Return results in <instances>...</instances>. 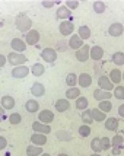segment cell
Masks as SVG:
<instances>
[{
  "label": "cell",
  "instance_id": "obj_31",
  "mask_svg": "<svg viewBox=\"0 0 124 156\" xmlns=\"http://www.w3.org/2000/svg\"><path fill=\"white\" fill-rule=\"evenodd\" d=\"M44 72H45V67H44V64H41V63H35L34 66L31 67V73L34 76H37V77L42 76Z\"/></svg>",
  "mask_w": 124,
  "mask_h": 156
},
{
  "label": "cell",
  "instance_id": "obj_53",
  "mask_svg": "<svg viewBox=\"0 0 124 156\" xmlns=\"http://www.w3.org/2000/svg\"><path fill=\"white\" fill-rule=\"evenodd\" d=\"M89 156H101L99 153H92V155H89Z\"/></svg>",
  "mask_w": 124,
  "mask_h": 156
},
{
  "label": "cell",
  "instance_id": "obj_30",
  "mask_svg": "<svg viewBox=\"0 0 124 156\" xmlns=\"http://www.w3.org/2000/svg\"><path fill=\"white\" fill-rule=\"evenodd\" d=\"M92 9H94V12L98 15L104 13L105 10H107V5H105V2H101V0H97V2H94L92 3Z\"/></svg>",
  "mask_w": 124,
  "mask_h": 156
},
{
  "label": "cell",
  "instance_id": "obj_45",
  "mask_svg": "<svg viewBox=\"0 0 124 156\" xmlns=\"http://www.w3.org/2000/svg\"><path fill=\"white\" fill-rule=\"evenodd\" d=\"M6 146H7V140H6V137L0 136V150H5V149H6Z\"/></svg>",
  "mask_w": 124,
  "mask_h": 156
},
{
  "label": "cell",
  "instance_id": "obj_20",
  "mask_svg": "<svg viewBox=\"0 0 124 156\" xmlns=\"http://www.w3.org/2000/svg\"><path fill=\"white\" fill-rule=\"evenodd\" d=\"M15 98H12L10 95H6L3 96V98H0V105L3 107V109L6 111V109H13L15 108Z\"/></svg>",
  "mask_w": 124,
  "mask_h": 156
},
{
  "label": "cell",
  "instance_id": "obj_42",
  "mask_svg": "<svg viewBox=\"0 0 124 156\" xmlns=\"http://www.w3.org/2000/svg\"><path fill=\"white\" fill-rule=\"evenodd\" d=\"M101 147H102V150H110L112 147L111 140L108 137H101Z\"/></svg>",
  "mask_w": 124,
  "mask_h": 156
},
{
  "label": "cell",
  "instance_id": "obj_3",
  "mask_svg": "<svg viewBox=\"0 0 124 156\" xmlns=\"http://www.w3.org/2000/svg\"><path fill=\"white\" fill-rule=\"evenodd\" d=\"M58 31L63 37H70L73 35V31H75V25L72 20H62L60 25H58Z\"/></svg>",
  "mask_w": 124,
  "mask_h": 156
},
{
  "label": "cell",
  "instance_id": "obj_7",
  "mask_svg": "<svg viewBox=\"0 0 124 156\" xmlns=\"http://www.w3.org/2000/svg\"><path fill=\"white\" fill-rule=\"evenodd\" d=\"M31 72V69L28 67V66H16V67L12 69V77H15V79H23V77H27L28 73Z\"/></svg>",
  "mask_w": 124,
  "mask_h": 156
},
{
  "label": "cell",
  "instance_id": "obj_28",
  "mask_svg": "<svg viewBox=\"0 0 124 156\" xmlns=\"http://www.w3.org/2000/svg\"><path fill=\"white\" fill-rule=\"evenodd\" d=\"M111 61L115 66H124V53L123 51H115L114 54L111 55Z\"/></svg>",
  "mask_w": 124,
  "mask_h": 156
},
{
  "label": "cell",
  "instance_id": "obj_40",
  "mask_svg": "<svg viewBox=\"0 0 124 156\" xmlns=\"http://www.w3.org/2000/svg\"><path fill=\"white\" fill-rule=\"evenodd\" d=\"M77 131H79V136L80 137H88V136H90V133H92V131H90V127L89 126H86V124L80 126Z\"/></svg>",
  "mask_w": 124,
  "mask_h": 156
},
{
  "label": "cell",
  "instance_id": "obj_47",
  "mask_svg": "<svg viewBox=\"0 0 124 156\" xmlns=\"http://www.w3.org/2000/svg\"><path fill=\"white\" fill-rule=\"evenodd\" d=\"M6 63H7V58H6V55L0 54V69L3 67V66H5Z\"/></svg>",
  "mask_w": 124,
  "mask_h": 156
},
{
  "label": "cell",
  "instance_id": "obj_4",
  "mask_svg": "<svg viewBox=\"0 0 124 156\" xmlns=\"http://www.w3.org/2000/svg\"><path fill=\"white\" fill-rule=\"evenodd\" d=\"M41 58L45 61V63H50V64L53 66L54 61L57 60V51H55L54 48H48V47L44 48L41 51Z\"/></svg>",
  "mask_w": 124,
  "mask_h": 156
},
{
  "label": "cell",
  "instance_id": "obj_38",
  "mask_svg": "<svg viewBox=\"0 0 124 156\" xmlns=\"http://www.w3.org/2000/svg\"><path fill=\"white\" fill-rule=\"evenodd\" d=\"M21 121H22V115L18 114V112H13V114L9 115V122L12 126H18V124H21Z\"/></svg>",
  "mask_w": 124,
  "mask_h": 156
},
{
  "label": "cell",
  "instance_id": "obj_22",
  "mask_svg": "<svg viewBox=\"0 0 124 156\" xmlns=\"http://www.w3.org/2000/svg\"><path fill=\"white\" fill-rule=\"evenodd\" d=\"M104 124H105V129L108 130V131H117L120 121H118V118H115V117H110V118H107L104 121Z\"/></svg>",
  "mask_w": 124,
  "mask_h": 156
},
{
  "label": "cell",
  "instance_id": "obj_2",
  "mask_svg": "<svg viewBox=\"0 0 124 156\" xmlns=\"http://www.w3.org/2000/svg\"><path fill=\"white\" fill-rule=\"evenodd\" d=\"M6 58H7V63L12 64L13 67H16V66H23L25 63H28L27 55L21 54V53H15V51H10V53L6 55Z\"/></svg>",
  "mask_w": 124,
  "mask_h": 156
},
{
  "label": "cell",
  "instance_id": "obj_14",
  "mask_svg": "<svg viewBox=\"0 0 124 156\" xmlns=\"http://www.w3.org/2000/svg\"><path fill=\"white\" fill-rule=\"evenodd\" d=\"M31 94L35 98H41V96L45 95V86L40 82H34L32 86H31Z\"/></svg>",
  "mask_w": 124,
  "mask_h": 156
},
{
  "label": "cell",
  "instance_id": "obj_37",
  "mask_svg": "<svg viewBox=\"0 0 124 156\" xmlns=\"http://www.w3.org/2000/svg\"><path fill=\"white\" fill-rule=\"evenodd\" d=\"M98 108L107 114V112H110L111 109H112V104H111V101H101L99 105H98Z\"/></svg>",
  "mask_w": 124,
  "mask_h": 156
},
{
  "label": "cell",
  "instance_id": "obj_41",
  "mask_svg": "<svg viewBox=\"0 0 124 156\" xmlns=\"http://www.w3.org/2000/svg\"><path fill=\"white\" fill-rule=\"evenodd\" d=\"M123 143H124V139L121 134H115V136L111 139V144L112 146H118V147H123Z\"/></svg>",
  "mask_w": 124,
  "mask_h": 156
},
{
  "label": "cell",
  "instance_id": "obj_34",
  "mask_svg": "<svg viewBox=\"0 0 124 156\" xmlns=\"http://www.w3.org/2000/svg\"><path fill=\"white\" fill-rule=\"evenodd\" d=\"M82 121L83 124H86V126H90L92 122H94V118H92V114H90V109H85L82 111Z\"/></svg>",
  "mask_w": 124,
  "mask_h": 156
},
{
  "label": "cell",
  "instance_id": "obj_5",
  "mask_svg": "<svg viewBox=\"0 0 124 156\" xmlns=\"http://www.w3.org/2000/svg\"><path fill=\"white\" fill-rule=\"evenodd\" d=\"M76 60L80 61V63H86V61L90 58V47L88 44H85L82 48H79L76 51Z\"/></svg>",
  "mask_w": 124,
  "mask_h": 156
},
{
  "label": "cell",
  "instance_id": "obj_25",
  "mask_svg": "<svg viewBox=\"0 0 124 156\" xmlns=\"http://www.w3.org/2000/svg\"><path fill=\"white\" fill-rule=\"evenodd\" d=\"M88 105H89V101H88V98L86 96H79L75 102V107L76 109H80V111H85V109H88Z\"/></svg>",
  "mask_w": 124,
  "mask_h": 156
},
{
  "label": "cell",
  "instance_id": "obj_55",
  "mask_svg": "<svg viewBox=\"0 0 124 156\" xmlns=\"http://www.w3.org/2000/svg\"><path fill=\"white\" fill-rule=\"evenodd\" d=\"M0 133H2V129H0Z\"/></svg>",
  "mask_w": 124,
  "mask_h": 156
},
{
  "label": "cell",
  "instance_id": "obj_33",
  "mask_svg": "<svg viewBox=\"0 0 124 156\" xmlns=\"http://www.w3.org/2000/svg\"><path fill=\"white\" fill-rule=\"evenodd\" d=\"M77 35H79L83 41L89 40V38H90V28L86 27V25H82V27L79 28V31H77Z\"/></svg>",
  "mask_w": 124,
  "mask_h": 156
},
{
  "label": "cell",
  "instance_id": "obj_11",
  "mask_svg": "<svg viewBox=\"0 0 124 156\" xmlns=\"http://www.w3.org/2000/svg\"><path fill=\"white\" fill-rule=\"evenodd\" d=\"M38 121L44 122V124H51L54 121V112L50 111V109H42L38 114Z\"/></svg>",
  "mask_w": 124,
  "mask_h": 156
},
{
  "label": "cell",
  "instance_id": "obj_23",
  "mask_svg": "<svg viewBox=\"0 0 124 156\" xmlns=\"http://www.w3.org/2000/svg\"><path fill=\"white\" fill-rule=\"evenodd\" d=\"M25 109H27L28 112H31V114H35L40 109V104H38L37 99H28L25 102Z\"/></svg>",
  "mask_w": 124,
  "mask_h": 156
},
{
  "label": "cell",
  "instance_id": "obj_27",
  "mask_svg": "<svg viewBox=\"0 0 124 156\" xmlns=\"http://www.w3.org/2000/svg\"><path fill=\"white\" fill-rule=\"evenodd\" d=\"M42 147L41 146H35V144H29L27 147V156H40L42 155Z\"/></svg>",
  "mask_w": 124,
  "mask_h": 156
},
{
  "label": "cell",
  "instance_id": "obj_29",
  "mask_svg": "<svg viewBox=\"0 0 124 156\" xmlns=\"http://www.w3.org/2000/svg\"><path fill=\"white\" fill-rule=\"evenodd\" d=\"M55 137L58 139V140H62V142H70L73 136H72V133L67 131V130H58L57 133H55Z\"/></svg>",
  "mask_w": 124,
  "mask_h": 156
},
{
  "label": "cell",
  "instance_id": "obj_10",
  "mask_svg": "<svg viewBox=\"0 0 124 156\" xmlns=\"http://www.w3.org/2000/svg\"><path fill=\"white\" fill-rule=\"evenodd\" d=\"M25 42L27 45H37L40 42V32L37 29H31L29 32L25 34Z\"/></svg>",
  "mask_w": 124,
  "mask_h": 156
},
{
  "label": "cell",
  "instance_id": "obj_43",
  "mask_svg": "<svg viewBox=\"0 0 124 156\" xmlns=\"http://www.w3.org/2000/svg\"><path fill=\"white\" fill-rule=\"evenodd\" d=\"M79 5H80V3H79L77 0H67V2L64 3V6L67 7L69 10H76V9L79 7Z\"/></svg>",
  "mask_w": 124,
  "mask_h": 156
},
{
  "label": "cell",
  "instance_id": "obj_35",
  "mask_svg": "<svg viewBox=\"0 0 124 156\" xmlns=\"http://www.w3.org/2000/svg\"><path fill=\"white\" fill-rule=\"evenodd\" d=\"M66 85L69 88H76V85H77V75L69 73V75L66 76Z\"/></svg>",
  "mask_w": 124,
  "mask_h": 156
},
{
  "label": "cell",
  "instance_id": "obj_50",
  "mask_svg": "<svg viewBox=\"0 0 124 156\" xmlns=\"http://www.w3.org/2000/svg\"><path fill=\"white\" fill-rule=\"evenodd\" d=\"M3 118H5V109L0 105V121H3Z\"/></svg>",
  "mask_w": 124,
  "mask_h": 156
},
{
  "label": "cell",
  "instance_id": "obj_56",
  "mask_svg": "<svg viewBox=\"0 0 124 156\" xmlns=\"http://www.w3.org/2000/svg\"><path fill=\"white\" fill-rule=\"evenodd\" d=\"M118 156H120V155H118Z\"/></svg>",
  "mask_w": 124,
  "mask_h": 156
},
{
  "label": "cell",
  "instance_id": "obj_21",
  "mask_svg": "<svg viewBox=\"0 0 124 156\" xmlns=\"http://www.w3.org/2000/svg\"><path fill=\"white\" fill-rule=\"evenodd\" d=\"M104 57V48L99 47V45H94L90 47V58L94 61H99L102 60Z\"/></svg>",
  "mask_w": 124,
  "mask_h": 156
},
{
  "label": "cell",
  "instance_id": "obj_51",
  "mask_svg": "<svg viewBox=\"0 0 124 156\" xmlns=\"http://www.w3.org/2000/svg\"><path fill=\"white\" fill-rule=\"evenodd\" d=\"M40 156H51V155H50V153H45V152H44V153H42V155H40Z\"/></svg>",
  "mask_w": 124,
  "mask_h": 156
},
{
  "label": "cell",
  "instance_id": "obj_13",
  "mask_svg": "<svg viewBox=\"0 0 124 156\" xmlns=\"http://www.w3.org/2000/svg\"><path fill=\"white\" fill-rule=\"evenodd\" d=\"M55 18L60 20H72V10H69L66 6H60L55 10Z\"/></svg>",
  "mask_w": 124,
  "mask_h": 156
},
{
  "label": "cell",
  "instance_id": "obj_24",
  "mask_svg": "<svg viewBox=\"0 0 124 156\" xmlns=\"http://www.w3.org/2000/svg\"><path fill=\"white\" fill-rule=\"evenodd\" d=\"M90 114H92L94 121H97V122H101V121H105V120H107V114L102 112L99 108H92L90 109Z\"/></svg>",
  "mask_w": 124,
  "mask_h": 156
},
{
  "label": "cell",
  "instance_id": "obj_16",
  "mask_svg": "<svg viewBox=\"0 0 124 156\" xmlns=\"http://www.w3.org/2000/svg\"><path fill=\"white\" fill-rule=\"evenodd\" d=\"M94 98L97 99V101H110L111 98H112V92H107V90H102V89H95L94 90Z\"/></svg>",
  "mask_w": 124,
  "mask_h": 156
},
{
  "label": "cell",
  "instance_id": "obj_15",
  "mask_svg": "<svg viewBox=\"0 0 124 156\" xmlns=\"http://www.w3.org/2000/svg\"><path fill=\"white\" fill-rule=\"evenodd\" d=\"M124 32V27L120 22H114L112 25H110L108 28V35L110 37H121Z\"/></svg>",
  "mask_w": 124,
  "mask_h": 156
},
{
  "label": "cell",
  "instance_id": "obj_26",
  "mask_svg": "<svg viewBox=\"0 0 124 156\" xmlns=\"http://www.w3.org/2000/svg\"><path fill=\"white\" fill-rule=\"evenodd\" d=\"M121 75H123V72L120 70V69H112L110 72V80L114 83V85H118L120 82H121Z\"/></svg>",
  "mask_w": 124,
  "mask_h": 156
},
{
  "label": "cell",
  "instance_id": "obj_19",
  "mask_svg": "<svg viewBox=\"0 0 124 156\" xmlns=\"http://www.w3.org/2000/svg\"><path fill=\"white\" fill-rule=\"evenodd\" d=\"M54 107L58 112H66L67 109H70V101L69 99H66V98H60V99L55 101Z\"/></svg>",
  "mask_w": 124,
  "mask_h": 156
},
{
  "label": "cell",
  "instance_id": "obj_49",
  "mask_svg": "<svg viewBox=\"0 0 124 156\" xmlns=\"http://www.w3.org/2000/svg\"><path fill=\"white\" fill-rule=\"evenodd\" d=\"M118 115L121 117V118H124V104H121L118 107Z\"/></svg>",
  "mask_w": 124,
  "mask_h": 156
},
{
  "label": "cell",
  "instance_id": "obj_36",
  "mask_svg": "<svg viewBox=\"0 0 124 156\" xmlns=\"http://www.w3.org/2000/svg\"><path fill=\"white\" fill-rule=\"evenodd\" d=\"M90 149L94 150V153H101L102 152V147H101V139H92V142H90Z\"/></svg>",
  "mask_w": 124,
  "mask_h": 156
},
{
  "label": "cell",
  "instance_id": "obj_54",
  "mask_svg": "<svg viewBox=\"0 0 124 156\" xmlns=\"http://www.w3.org/2000/svg\"><path fill=\"white\" fill-rule=\"evenodd\" d=\"M121 80L124 82V72H123V75H121Z\"/></svg>",
  "mask_w": 124,
  "mask_h": 156
},
{
  "label": "cell",
  "instance_id": "obj_1",
  "mask_svg": "<svg viewBox=\"0 0 124 156\" xmlns=\"http://www.w3.org/2000/svg\"><path fill=\"white\" fill-rule=\"evenodd\" d=\"M15 27L18 28V31L27 34V32H29L32 29V19L28 16V13L21 12V13L16 15V18H15Z\"/></svg>",
  "mask_w": 124,
  "mask_h": 156
},
{
  "label": "cell",
  "instance_id": "obj_32",
  "mask_svg": "<svg viewBox=\"0 0 124 156\" xmlns=\"http://www.w3.org/2000/svg\"><path fill=\"white\" fill-rule=\"evenodd\" d=\"M80 96V89L79 88H69L66 90V99H77Z\"/></svg>",
  "mask_w": 124,
  "mask_h": 156
},
{
  "label": "cell",
  "instance_id": "obj_39",
  "mask_svg": "<svg viewBox=\"0 0 124 156\" xmlns=\"http://www.w3.org/2000/svg\"><path fill=\"white\" fill-rule=\"evenodd\" d=\"M112 98L124 99V86H115L114 90H112Z\"/></svg>",
  "mask_w": 124,
  "mask_h": 156
},
{
  "label": "cell",
  "instance_id": "obj_44",
  "mask_svg": "<svg viewBox=\"0 0 124 156\" xmlns=\"http://www.w3.org/2000/svg\"><path fill=\"white\" fill-rule=\"evenodd\" d=\"M41 5L45 7V9H51V7L55 5V2H53V0H42Z\"/></svg>",
  "mask_w": 124,
  "mask_h": 156
},
{
  "label": "cell",
  "instance_id": "obj_9",
  "mask_svg": "<svg viewBox=\"0 0 124 156\" xmlns=\"http://www.w3.org/2000/svg\"><path fill=\"white\" fill-rule=\"evenodd\" d=\"M10 47H12V50H13L15 53L23 54V51L27 50V42H25V40H22V38H13V40L10 41Z\"/></svg>",
  "mask_w": 124,
  "mask_h": 156
},
{
  "label": "cell",
  "instance_id": "obj_6",
  "mask_svg": "<svg viewBox=\"0 0 124 156\" xmlns=\"http://www.w3.org/2000/svg\"><path fill=\"white\" fill-rule=\"evenodd\" d=\"M98 86L99 89H102V90H107V92H112L114 90V83L110 80V77L105 75H101L99 76V79H98Z\"/></svg>",
  "mask_w": 124,
  "mask_h": 156
},
{
  "label": "cell",
  "instance_id": "obj_8",
  "mask_svg": "<svg viewBox=\"0 0 124 156\" xmlns=\"http://www.w3.org/2000/svg\"><path fill=\"white\" fill-rule=\"evenodd\" d=\"M67 44H69V48H72V50L77 51L79 48H82L83 45H85V41H83L77 34H73V35H70Z\"/></svg>",
  "mask_w": 124,
  "mask_h": 156
},
{
  "label": "cell",
  "instance_id": "obj_18",
  "mask_svg": "<svg viewBox=\"0 0 124 156\" xmlns=\"http://www.w3.org/2000/svg\"><path fill=\"white\" fill-rule=\"evenodd\" d=\"M31 143L35 146H44L47 143V134H41V133H34L31 134Z\"/></svg>",
  "mask_w": 124,
  "mask_h": 156
},
{
  "label": "cell",
  "instance_id": "obj_12",
  "mask_svg": "<svg viewBox=\"0 0 124 156\" xmlns=\"http://www.w3.org/2000/svg\"><path fill=\"white\" fill-rule=\"evenodd\" d=\"M32 130L35 133H41V134H48L51 133V126L50 124H44L40 121H34L32 122Z\"/></svg>",
  "mask_w": 124,
  "mask_h": 156
},
{
  "label": "cell",
  "instance_id": "obj_46",
  "mask_svg": "<svg viewBox=\"0 0 124 156\" xmlns=\"http://www.w3.org/2000/svg\"><path fill=\"white\" fill-rule=\"evenodd\" d=\"M67 47H69V44H66V42H57V48L62 50V51H66Z\"/></svg>",
  "mask_w": 124,
  "mask_h": 156
},
{
  "label": "cell",
  "instance_id": "obj_52",
  "mask_svg": "<svg viewBox=\"0 0 124 156\" xmlns=\"http://www.w3.org/2000/svg\"><path fill=\"white\" fill-rule=\"evenodd\" d=\"M57 156H69L67 153H60V155H57Z\"/></svg>",
  "mask_w": 124,
  "mask_h": 156
},
{
  "label": "cell",
  "instance_id": "obj_48",
  "mask_svg": "<svg viewBox=\"0 0 124 156\" xmlns=\"http://www.w3.org/2000/svg\"><path fill=\"white\" fill-rule=\"evenodd\" d=\"M120 152H121V147H118V146H112V155L114 156H118L120 155Z\"/></svg>",
  "mask_w": 124,
  "mask_h": 156
},
{
  "label": "cell",
  "instance_id": "obj_17",
  "mask_svg": "<svg viewBox=\"0 0 124 156\" xmlns=\"http://www.w3.org/2000/svg\"><path fill=\"white\" fill-rule=\"evenodd\" d=\"M77 85L80 88H89L92 85V76L88 75V73H80L77 76Z\"/></svg>",
  "mask_w": 124,
  "mask_h": 156
}]
</instances>
